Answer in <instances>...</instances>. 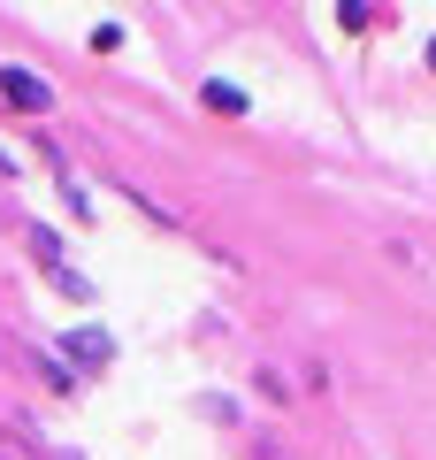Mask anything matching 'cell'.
<instances>
[{
	"label": "cell",
	"instance_id": "obj_1",
	"mask_svg": "<svg viewBox=\"0 0 436 460\" xmlns=\"http://www.w3.org/2000/svg\"><path fill=\"white\" fill-rule=\"evenodd\" d=\"M0 100H8V108H23V115H47V77H31V69L23 62H0Z\"/></svg>",
	"mask_w": 436,
	"mask_h": 460
},
{
	"label": "cell",
	"instance_id": "obj_2",
	"mask_svg": "<svg viewBox=\"0 0 436 460\" xmlns=\"http://www.w3.org/2000/svg\"><path fill=\"white\" fill-rule=\"evenodd\" d=\"M62 345H69V353H77L84 368H108V361H115V338H100V330H69Z\"/></svg>",
	"mask_w": 436,
	"mask_h": 460
},
{
	"label": "cell",
	"instance_id": "obj_3",
	"mask_svg": "<svg viewBox=\"0 0 436 460\" xmlns=\"http://www.w3.org/2000/svg\"><path fill=\"white\" fill-rule=\"evenodd\" d=\"M199 100H207L214 115H245V93H238V84H222V77H214V84H207Z\"/></svg>",
	"mask_w": 436,
	"mask_h": 460
},
{
	"label": "cell",
	"instance_id": "obj_4",
	"mask_svg": "<svg viewBox=\"0 0 436 460\" xmlns=\"http://www.w3.org/2000/svg\"><path fill=\"white\" fill-rule=\"evenodd\" d=\"M375 16H383V8H368V0H344V8H337V23H344V31H368Z\"/></svg>",
	"mask_w": 436,
	"mask_h": 460
},
{
	"label": "cell",
	"instance_id": "obj_5",
	"mask_svg": "<svg viewBox=\"0 0 436 460\" xmlns=\"http://www.w3.org/2000/svg\"><path fill=\"white\" fill-rule=\"evenodd\" d=\"M39 376H47V384H54V392H62V399H69V392H77V376H69V368H62V361H47V353H39Z\"/></svg>",
	"mask_w": 436,
	"mask_h": 460
},
{
	"label": "cell",
	"instance_id": "obj_6",
	"mask_svg": "<svg viewBox=\"0 0 436 460\" xmlns=\"http://www.w3.org/2000/svg\"><path fill=\"white\" fill-rule=\"evenodd\" d=\"M47 277H54V284H62V292H69V299H92V284H84V277H77V269H47Z\"/></svg>",
	"mask_w": 436,
	"mask_h": 460
},
{
	"label": "cell",
	"instance_id": "obj_7",
	"mask_svg": "<svg viewBox=\"0 0 436 460\" xmlns=\"http://www.w3.org/2000/svg\"><path fill=\"white\" fill-rule=\"evenodd\" d=\"M0 169H16V162H8V146H0Z\"/></svg>",
	"mask_w": 436,
	"mask_h": 460
},
{
	"label": "cell",
	"instance_id": "obj_8",
	"mask_svg": "<svg viewBox=\"0 0 436 460\" xmlns=\"http://www.w3.org/2000/svg\"><path fill=\"white\" fill-rule=\"evenodd\" d=\"M429 69H436V39H429Z\"/></svg>",
	"mask_w": 436,
	"mask_h": 460
}]
</instances>
